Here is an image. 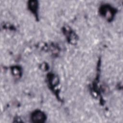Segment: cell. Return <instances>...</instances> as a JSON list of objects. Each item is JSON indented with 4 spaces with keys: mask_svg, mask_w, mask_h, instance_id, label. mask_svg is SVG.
I'll use <instances>...</instances> for the list:
<instances>
[{
    "mask_svg": "<svg viewBox=\"0 0 123 123\" xmlns=\"http://www.w3.org/2000/svg\"><path fill=\"white\" fill-rule=\"evenodd\" d=\"M31 120L34 123H44L46 121V115L41 111H36L31 114Z\"/></svg>",
    "mask_w": 123,
    "mask_h": 123,
    "instance_id": "cell-1",
    "label": "cell"
}]
</instances>
